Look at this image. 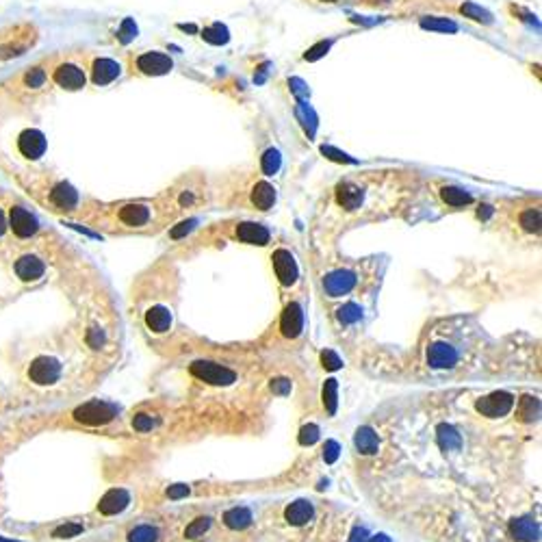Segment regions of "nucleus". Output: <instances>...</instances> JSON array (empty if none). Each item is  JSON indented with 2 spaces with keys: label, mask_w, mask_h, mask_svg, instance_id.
Wrapping results in <instances>:
<instances>
[{
  "label": "nucleus",
  "mask_w": 542,
  "mask_h": 542,
  "mask_svg": "<svg viewBox=\"0 0 542 542\" xmlns=\"http://www.w3.org/2000/svg\"><path fill=\"white\" fill-rule=\"evenodd\" d=\"M512 532H514V536H517L519 540H523V542H536L538 536H540V525H538V521L525 517V519L514 521Z\"/></svg>",
  "instance_id": "6ab92c4d"
},
{
  "label": "nucleus",
  "mask_w": 542,
  "mask_h": 542,
  "mask_svg": "<svg viewBox=\"0 0 542 542\" xmlns=\"http://www.w3.org/2000/svg\"><path fill=\"white\" fill-rule=\"evenodd\" d=\"M373 542H389V540L384 536H378V538H373Z\"/></svg>",
  "instance_id": "c9c22d12"
},
{
  "label": "nucleus",
  "mask_w": 542,
  "mask_h": 542,
  "mask_svg": "<svg viewBox=\"0 0 542 542\" xmlns=\"http://www.w3.org/2000/svg\"><path fill=\"white\" fill-rule=\"evenodd\" d=\"M304 330V310L297 301H291L280 317V332L286 338H297Z\"/></svg>",
  "instance_id": "ddd939ff"
},
{
  "label": "nucleus",
  "mask_w": 542,
  "mask_h": 542,
  "mask_svg": "<svg viewBox=\"0 0 542 542\" xmlns=\"http://www.w3.org/2000/svg\"><path fill=\"white\" fill-rule=\"evenodd\" d=\"M356 449L367 456H371L378 452V436L371 428H360L356 432Z\"/></svg>",
  "instance_id": "4be33fe9"
},
{
  "label": "nucleus",
  "mask_w": 542,
  "mask_h": 542,
  "mask_svg": "<svg viewBox=\"0 0 542 542\" xmlns=\"http://www.w3.org/2000/svg\"><path fill=\"white\" fill-rule=\"evenodd\" d=\"M419 187L417 171L410 169H371L341 178L332 189V206L345 221L382 219L404 206Z\"/></svg>",
  "instance_id": "f257e3e1"
},
{
  "label": "nucleus",
  "mask_w": 542,
  "mask_h": 542,
  "mask_svg": "<svg viewBox=\"0 0 542 542\" xmlns=\"http://www.w3.org/2000/svg\"><path fill=\"white\" fill-rule=\"evenodd\" d=\"M439 441L445 449H458L462 445L460 434L454 428H441L439 430Z\"/></svg>",
  "instance_id": "393cba45"
},
{
  "label": "nucleus",
  "mask_w": 542,
  "mask_h": 542,
  "mask_svg": "<svg viewBox=\"0 0 542 542\" xmlns=\"http://www.w3.org/2000/svg\"><path fill=\"white\" fill-rule=\"evenodd\" d=\"M9 230L18 236V239H33L35 234H39V221L31 213L29 208H24L20 204L9 206Z\"/></svg>",
  "instance_id": "39448f33"
},
{
  "label": "nucleus",
  "mask_w": 542,
  "mask_h": 542,
  "mask_svg": "<svg viewBox=\"0 0 542 542\" xmlns=\"http://www.w3.org/2000/svg\"><path fill=\"white\" fill-rule=\"evenodd\" d=\"M98 217H87L89 223L109 232H154L171 221L180 210L169 189L154 200H126L98 206Z\"/></svg>",
  "instance_id": "f03ea898"
},
{
  "label": "nucleus",
  "mask_w": 542,
  "mask_h": 542,
  "mask_svg": "<svg viewBox=\"0 0 542 542\" xmlns=\"http://www.w3.org/2000/svg\"><path fill=\"white\" fill-rule=\"evenodd\" d=\"M460 358V352L447 341H434L428 349V365L434 369H449Z\"/></svg>",
  "instance_id": "9d476101"
},
{
  "label": "nucleus",
  "mask_w": 542,
  "mask_h": 542,
  "mask_svg": "<svg viewBox=\"0 0 542 542\" xmlns=\"http://www.w3.org/2000/svg\"><path fill=\"white\" fill-rule=\"evenodd\" d=\"M91 81H94L96 85H109L113 83L117 76H120L122 68H120V63L113 61V59H107V57H100L96 59L94 63H91Z\"/></svg>",
  "instance_id": "4468645a"
},
{
  "label": "nucleus",
  "mask_w": 542,
  "mask_h": 542,
  "mask_svg": "<svg viewBox=\"0 0 542 542\" xmlns=\"http://www.w3.org/2000/svg\"><path fill=\"white\" fill-rule=\"evenodd\" d=\"M538 402L536 399H532V397H525L523 402H521V410H519V417L523 419V421H532V419H536V415H538Z\"/></svg>",
  "instance_id": "cd10ccee"
},
{
  "label": "nucleus",
  "mask_w": 542,
  "mask_h": 542,
  "mask_svg": "<svg viewBox=\"0 0 542 542\" xmlns=\"http://www.w3.org/2000/svg\"><path fill=\"white\" fill-rule=\"evenodd\" d=\"M18 148H20V152L24 156L39 158L46 150V139H44L42 133H39V130H24V133L20 135Z\"/></svg>",
  "instance_id": "2eb2a0df"
},
{
  "label": "nucleus",
  "mask_w": 542,
  "mask_h": 542,
  "mask_svg": "<svg viewBox=\"0 0 542 542\" xmlns=\"http://www.w3.org/2000/svg\"><path fill=\"white\" fill-rule=\"evenodd\" d=\"M234 239L241 243H249V245H267L271 239V232L262 226V223L243 221V223H236Z\"/></svg>",
  "instance_id": "f8f14e48"
},
{
  "label": "nucleus",
  "mask_w": 542,
  "mask_h": 542,
  "mask_svg": "<svg viewBox=\"0 0 542 542\" xmlns=\"http://www.w3.org/2000/svg\"><path fill=\"white\" fill-rule=\"evenodd\" d=\"M312 5H325V7H334V5H358V7H375V0H306Z\"/></svg>",
  "instance_id": "bb28decb"
},
{
  "label": "nucleus",
  "mask_w": 542,
  "mask_h": 542,
  "mask_svg": "<svg viewBox=\"0 0 542 542\" xmlns=\"http://www.w3.org/2000/svg\"><path fill=\"white\" fill-rule=\"evenodd\" d=\"M284 517H286V521H288L291 525L299 527V525H306V523L312 521V517H315V508H312L310 501H295V504H291V506L286 508Z\"/></svg>",
  "instance_id": "f3484780"
},
{
  "label": "nucleus",
  "mask_w": 542,
  "mask_h": 542,
  "mask_svg": "<svg viewBox=\"0 0 542 542\" xmlns=\"http://www.w3.org/2000/svg\"><path fill=\"white\" fill-rule=\"evenodd\" d=\"M223 523L230 530H243L249 523H252V512L247 508H230L226 514H223Z\"/></svg>",
  "instance_id": "412c9836"
},
{
  "label": "nucleus",
  "mask_w": 542,
  "mask_h": 542,
  "mask_svg": "<svg viewBox=\"0 0 542 542\" xmlns=\"http://www.w3.org/2000/svg\"><path fill=\"white\" fill-rule=\"evenodd\" d=\"M191 373L197 380L208 382V384H230V382H234V373L230 369L221 367L217 362H195L191 367Z\"/></svg>",
  "instance_id": "1a4fd4ad"
},
{
  "label": "nucleus",
  "mask_w": 542,
  "mask_h": 542,
  "mask_svg": "<svg viewBox=\"0 0 542 542\" xmlns=\"http://www.w3.org/2000/svg\"><path fill=\"white\" fill-rule=\"evenodd\" d=\"M145 325H148L152 332L163 334L171 328V312L165 306H152L145 312Z\"/></svg>",
  "instance_id": "dca6fc26"
},
{
  "label": "nucleus",
  "mask_w": 542,
  "mask_h": 542,
  "mask_svg": "<svg viewBox=\"0 0 542 542\" xmlns=\"http://www.w3.org/2000/svg\"><path fill=\"white\" fill-rule=\"evenodd\" d=\"M52 81L63 89L76 91V89L85 87L87 76H85L83 65H78L76 61H65V63L55 65V70H52Z\"/></svg>",
  "instance_id": "423d86ee"
},
{
  "label": "nucleus",
  "mask_w": 542,
  "mask_h": 542,
  "mask_svg": "<svg viewBox=\"0 0 542 542\" xmlns=\"http://www.w3.org/2000/svg\"><path fill=\"white\" fill-rule=\"evenodd\" d=\"M78 532H81V527H78V525H68V527L63 525V527H59V530L55 532V536H57V538H72V536H76Z\"/></svg>",
  "instance_id": "2f4dec72"
},
{
  "label": "nucleus",
  "mask_w": 542,
  "mask_h": 542,
  "mask_svg": "<svg viewBox=\"0 0 542 542\" xmlns=\"http://www.w3.org/2000/svg\"><path fill=\"white\" fill-rule=\"evenodd\" d=\"M304 434H308V436H301V443H312L317 439V428H308V430H304Z\"/></svg>",
  "instance_id": "72a5a7b5"
},
{
  "label": "nucleus",
  "mask_w": 542,
  "mask_h": 542,
  "mask_svg": "<svg viewBox=\"0 0 542 542\" xmlns=\"http://www.w3.org/2000/svg\"><path fill=\"white\" fill-rule=\"evenodd\" d=\"M362 317V308L358 304H345L341 310H338V319L341 323H358Z\"/></svg>",
  "instance_id": "b1692460"
},
{
  "label": "nucleus",
  "mask_w": 542,
  "mask_h": 542,
  "mask_svg": "<svg viewBox=\"0 0 542 542\" xmlns=\"http://www.w3.org/2000/svg\"><path fill=\"white\" fill-rule=\"evenodd\" d=\"M133 426H135L137 432H150L152 426H154V421H152V417H148V415H137L135 421H133Z\"/></svg>",
  "instance_id": "c756f323"
},
{
  "label": "nucleus",
  "mask_w": 542,
  "mask_h": 542,
  "mask_svg": "<svg viewBox=\"0 0 542 542\" xmlns=\"http://www.w3.org/2000/svg\"><path fill=\"white\" fill-rule=\"evenodd\" d=\"M126 506H128V493H126V491H117V488H113V491H109L107 495H104V497L100 499L98 510H100L102 514H107V517H111V514L122 512Z\"/></svg>",
  "instance_id": "a211bd4d"
},
{
  "label": "nucleus",
  "mask_w": 542,
  "mask_h": 542,
  "mask_svg": "<svg viewBox=\"0 0 542 542\" xmlns=\"http://www.w3.org/2000/svg\"><path fill=\"white\" fill-rule=\"evenodd\" d=\"M441 197H443V202L452 208H465V206L473 204V195L467 193L465 189H458V187H443Z\"/></svg>",
  "instance_id": "aec40b11"
},
{
  "label": "nucleus",
  "mask_w": 542,
  "mask_h": 542,
  "mask_svg": "<svg viewBox=\"0 0 542 542\" xmlns=\"http://www.w3.org/2000/svg\"><path fill=\"white\" fill-rule=\"evenodd\" d=\"M336 380H328L325 386H323V402H325V408L330 415H334L336 410Z\"/></svg>",
  "instance_id": "a878e982"
},
{
  "label": "nucleus",
  "mask_w": 542,
  "mask_h": 542,
  "mask_svg": "<svg viewBox=\"0 0 542 542\" xmlns=\"http://www.w3.org/2000/svg\"><path fill=\"white\" fill-rule=\"evenodd\" d=\"M130 68H133V72L139 76H163L171 72L174 61L161 50H145V52H137V55L130 57Z\"/></svg>",
  "instance_id": "7ed1b4c3"
},
{
  "label": "nucleus",
  "mask_w": 542,
  "mask_h": 542,
  "mask_svg": "<svg viewBox=\"0 0 542 542\" xmlns=\"http://www.w3.org/2000/svg\"><path fill=\"white\" fill-rule=\"evenodd\" d=\"M349 542H369V536L362 527H358V530H354V534L349 536Z\"/></svg>",
  "instance_id": "473e14b6"
},
{
  "label": "nucleus",
  "mask_w": 542,
  "mask_h": 542,
  "mask_svg": "<svg viewBox=\"0 0 542 542\" xmlns=\"http://www.w3.org/2000/svg\"><path fill=\"white\" fill-rule=\"evenodd\" d=\"M325 449H328V460H334L338 456V445L336 443H328Z\"/></svg>",
  "instance_id": "f704fd0d"
},
{
  "label": "nucleus",
  "mask_w": 542,
  "mask_h": 542,
  "mask_svg": "<svg viewBox=\"0 0 542 542\" xmlns=\"http://www.w3.org/2000/svg\"><path fill=\"white\" fill-rule=\"evenodd\" d=\"M120 408L109 404V402H87L81 408L74 410V419L78 423H85V426H104L117 417Z\"/></svg>",
  "instance_id": "20e7f679"
},
{
  "label": "nucleus",
  "mask_w": 542,
  "mask_h": 542,
  "mask_svg": "<svg viewBox=\"0 0 542 542\" xmlns=\"http://www.w3.org/2000/svg\"><path fill=\"white\" fill-rule=\"evenodd\" d=\"M271 260H273V269H275V275H278V280H280V284L293 286L299 278L293 254H291L288 249H275Z\"/></svg>",
  "instance_id": "6e6552de"
},
{
  "label": "nucleus",
  "mask_w": 542,
  "mask_h": 542,
  "mask_svg": "<svg viewBox=\"0 0 542 542\" xmlns=\"http://www.w3.org/2000/svg\"><path fill=\"white\" fill-rule=\"evenodd\" d=\"M321 360H323V367L325 369H338L341 367V358L332 352H323L321 354Z\"/></svg>",
  "instance_id": "7c9ffc66"
},
{
  "label": "nucleus",
  "mask_w": 542,
  "mask_h": 542,
  "mask_svg": "<svg viewBox=\"0 0 542 542\" xmlns=\"http://www.w3.org/2000/svg\"><path fill=\"white\" fill-rule=\"evenodd\" d=\"M210 527V519L208 517H204V519H197V521H193L189 527H187V532H184V536L187 538H200L206 530Z\"/></svg>",
  "instance_id": "c85d7f7f"
},
{
  "label": "nucleus",
  "mask_w": 542,
  "mask_h": 542,
  "mask_svg": "<svg viewBox=\"0 0 542 542\" xmlns=\"http://www.w3.org/2000/svg\"><path fill=\"white\" fill-rule=\"evenodd\" d=\"M161 534L152 525H139L128 534V542H158Z\"/></svg>",
  "instance_id": "5701e85b"
},
{
  "label": "nucleus",
  "mask_w": 542,
  "mask_h": 542,
  "mask_svg": "<svg viewBox=\"0 0 542 542\" xmlns=\"http://www.w3.org/2000/svg\"><path fill=\"white\" fill-rule=\"evenodd\" d=\"M356 282H358V273L354 269H336L323 278V291L330 297H343L356 286Z\"/></svg>",
  "instance_id": "0eeeda50"
},
{
  "label": "nucleus",
  "mask_w": 542,
  "mask_h": 542,
  "mask_svg": "<svg viewBox=\"0 0 542 542\" xmlns=\"http://www.w3.org/2000/svg\"><path fill=\"white\" fill-rule=\"evenodd\" d=\"M512 406H514L512 395H508V393H493V395H488V397L478 402V412H482L484 417L497 419V417H506L512 410Z\"/></svg>",
  "instance_id": "9b49d317"
}]
</instances>
